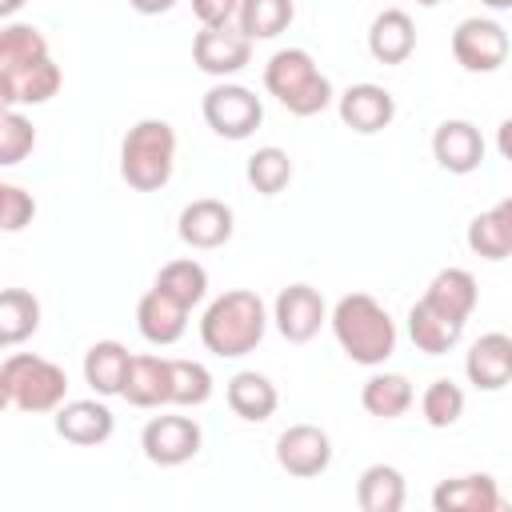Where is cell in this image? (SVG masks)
Segmentation results:
<instances>
[{
    "label": "cell",
    "instance_id": "cell-1",
    "mask_svg": "<svg viewBox=\"0 0 512 512\" xmlns=\"http://www.w3.org/2000/svg\"><path fill=\"white\" fill-rule=\"evenodd\" d=\"M268 332V308L252 288L220 292L200 316V340L220 360H240L260 348Z\"/></svg>",
    "mask_w": 512,
    "mask_h": 512
},
{
    "label": "cell",
    "instance_id": "cell-2",
    "mask_svg": "<svg viewBox=\"0 0 512 512\" xmlns=\"http://www.w3.org/2000/svg\"><path fill=\"white\" fill-rule=\"evenodd\" d=\"M328 324H332V336H336L340 352L352 364L380 368L396 352V324H392L388 308L368 292L340 296L332 316H328Z\"/></svg>",
    "mask_w": 512,
    "mask_h": 512
},
{
    "label": "cell",
    "instance_id": "cell-3",
    "mask_svg": "<svg viewBox=\"0 0 512 512\" xmlns=\"http://www.w3.org/2000/svg\"><path fill=\"white\" fill-rule=\"evenodd\" d=\"M0 400L16 412H56L68 400V372L36 352H12L0 364Z\"/></svg>",
    "mask_w": 512,
    "mask_h": 512
},
{
    "label": "cell",
    "instance_id": "cell-4",
    "mask_svg": "<svg viewBox=\"0 0 512 512\" xmlns=\"http://www.w3.org/2000/svg\"><path fill=\"white\" fill-rule=\"evenodd\" d=\"M176 168V132L168 120H136L120 140V176L136 192H160Z\"/></svg>",
    "mask_w": 512,
    "mask_h": 512
},
{
    "label": "cell",
    "instance_id": "cell-5",
    "mask_svg": "<svg viewBox=\"0 0 512 512\" xmlns=\"http://www.w3.org/2000/svg\"><path fill=\"white\" fill-rule=\"evenodd\" d=\"M264 88L276 96L292 116H316L332 104V80L316 68L312 52L304 48H280L264 64Z\"/></svg>",
    "mask_w": 512,
    "mask_h": 512
},
{
    "label": "cell",
    "instance_id": "cell-6",
    "mask_svg": "<svg viewBox=\"0 0 512 512\" xmlns=\"http://www.w3.org/2000/svg\"><path fill=\"white\" fill-rule=\"evenodd\" d=\"M200 112H204V124H208L220 140H248V136L260 128V120H264L260 96H256L252 88L228 84V80H220V84H212V88L204 92Z\"/></svg>",
    "mask_w": 512,
    "mask_h": 512
},
{
    "label": "cell",
    "instance_id": "cell-7",
    "mask_svg": "<svg viewBox=\"0 0 512 512\" xmlns=\"http://www.w3.org/2000/svg\"><path fill=\"white\" fill-rule=\"evenodd\" d=\"M204 444V432L192 416H152L140 432V448L152 464L160 468H180L188 464Z\"/></svg>",
    "mask_w": 512,
    "mask_h": 512
},
{
    "label": "cell",
    "instance_id": "cell-8",
    "mask_svg": "<svg viewBox=\"0 0 512 512\" xmlns=\"http://www.w3.org/2000/svg\"><path fill=\"white\" fill-rule=\"evenodd\" d=\"M452 56L464 72H496L508 60V32L488 16H468L452 32Z\"/></svg>",
    "mask_w": 512,
    "mask_h": 512
},
{
    "label": "cell",
    "instance_id": "cell-9",
    "mask_svg": "<svg viewBox=\"0 0 512 512\" xmlns=\"http://www.w3.org/2000/svg\"><path fill=\"white\" fill-rule=\"evenodd\" d=\"M192 60L204 76H216V80H228L236 72L248 68L252 60V40L232 28V24H220V28H200L196 40H192Z\"/></svg>",
    "mask_w": 512,
    "mask_h": 512
},
{
    "label": "cell",
    "instance_id": "cell-10",
    "mask_svg": "<svg viewBox=\"0 0 512 512\" xmlns=\"http://www.w3.org/2000/svg\"><path fill=\"white\" fill-rule=\"evenodd\" d=\"M272 320L288 344H308L320 332V324L328 320V304L312 284H288V288H280V296L272 304Z\"/></svg>",
    "mask_w": 512,
    "mask_h": 512
},
{
    "label": "cell",
    "instance_id": "cell-11",
    "mask_svg": "<svg viewBox=\"0 0 512 512\" xmlns=\"http://www.w3.org/2000/svg\"><path fill=\"white\" fill-rule=\"evenodd\" d=\"M276 464L296 476V480H312L332 464V440L324 428L316 424H292L276 436Z\"/></svg>",
    "mask_w": 512,
    "mask_h": 512
},
{
    "label": "cell",
    "instance_id": "cell-12",
    "mask_svg": "<svg viewBox=\"0 0 512 512\" xmlns=\"http://www.w3.org/2000/svg\"><path fill=\"white\" fill-rule=\"evenodd\" d=\"M336 112H340L344 128H352L360 136H376L396 120V96L384 84L364 80V84H352L336 96Z\"/></svg>",
    "mask_w": 512,
    "mask_h": 512
},
{
    "label": "cell",
    "instance_id": "cell-13",
    "mask_svg": "<svg viewBox=\"0 0 512 512\" xmlns=\"http://www.w3.org/2000/svg\"><path fill=\"white\" fill-rule=\"evenodd\" d=\"M176 232L188 248H200V252H212V248H224L236 232V216L224 200H212V196H200L192 204L180 208V220H176Z\"/></svg>",
    "mask_w": 512,
    "mask_h": 512
},
{
    "label": "cell",
    "instance_id": "cell-14",
    "mask_svg": "<svg viewBox=\"0 0 512 512\" xmlns=\"http://www.w3.org/2000/svg\"><path fill=\"white\" fill-rule=\"evenodd\" d=\"M432 160L452 172V176H468L484 164V136L472 120H440L432 132Z\"/></svg>",
    "mask_w": 512,
    "mask_h": 512
},
{
    "label": "cell",
    "instance_id": "cell-15",
    "mask_svg": "<svg viewBox=\"0 0 512 512\" xmlns=\"http://www.w3.org/2000/svg\"><path fill=\"white\" fill-rule=\"evenodd\" d=\"M64 84V72L52 56L24 64V68H0V100L4 108H20V104H48Z\"/></svg>",
    "mask_w": 512,
    "mask_h": 512
},
{
    "label": "cell",
    "instance_id": "cell-16",
    "mask_svg": "<svg viewBox=\"0 0 512 512\" xmlns=\"http://www.w3.org/2000/svg\"><path fill=\"white\" fill-rule=\"evenodd\" d=\"M188 312H192L188 304H180L176 296H168L164 288L152 284L136 304V328H140V336L148 344L168 348L188 332Z\"/></svg>",
    "mask_w": 512,
    "mask_h": 512
},
{
    "label": "cell",
    "instance_id": "cell-17",
    "mask_svg": "<svg viewBox=\"0 0 512 512\" xmlns=\"http://www.w3.org/2000/svg\"><path fill=\"white\" fill-rule=\"evenodd\" d=\"M464 376L472 388L480 392H500L512 384V336L504 332H484L480 340H472L468 356H464Z\"/></svg>",
    "mask_w": 512,
    "mask_h": 512
},
{
    "label": "cell",
    "instance_id": "cell-18",
    "mask_svg": "<svg viewBox=\"0 0 512 512\" xmlns=\"http://www.w3.org/2000/svg\"><path fill=\"white\" fill-rule=\"evenodd\" d=\"M116 432V416L104 400H64L56 408V436L76 448H96Z\"/></svg>",
    "mask_w": 512,
    "mask_h": 512
},
{
    "label": "cell",
    "instance_id": "cell-19",
    "mask_svg": "<svg viewBox=\"0 0 512 512\" xmlns=\"http://www.w3.org/2000/svg\"><path fill=\"white\" fill-rule=\"evenodd\" d=\"M500 488L488 472H468L440 480L432 488V508L436 512H500Z\"/></svg>",
    "mask_w": 512,
    "mask_h": 512
},
{
    "label": "cell",
    "instance_id": "cell-20",
    "mask_svg": "<svg viewBox=\"0 0 512 512\" xmlns=\"http://www.w3.org/2000/svg\"><path fill=\"white\" fill-rule=\"evenodd\" d=\"M408 336H412V344H416L420 352L444 356V352H452V348L460 344L464 320H452L448 312H440L432 300L420 296V300L408 308Z\"/></svg>",
    "mask_w": 512,
    "mask_h": 512
},
{
    "label": "cell",
    "instance_id": "cell-21",
    "mask_svg": "<svg viewBox=\"0 0 512 512\" xmlns=\"http://www.w3.org/2000/svg\"><path fill=\"white\" fill-rule=\"evenodd\" d=\"M368 52L380 64H404L416 52V24L404 8H384L368 24Z\"/></svg>",
    "mask_w": 512,
    "mask_h": 512
},
{
    "label": "cell",
    "instance_id": "cell-22",
    "mask_svg": "<svg viewBox=\"0 0 512 512\" xmlns=\"http://www.w3.org/2000/svg\"><path fill=\"white\" fill-rule=\"evenodd\" d=\"M128 364H132V352L120 340H96L84 352V384L96 396H120L128 380Z\"/></svg>",
    "mask_w": 512,
    "mask_h": 512
},
{
    "label": "cell",
    "instance_id": "cell-23",
    "mask_svg": "<svg viewBox=\"0 0 512 512\" xmlns=\"http://www.w3.org/2000/svg\"><path fill=\"white\" fill-rule=\"evenodd\" d=\"M224 400H228V408H232L240 420H248V424H260V420H268V416L276 412V404H280V392H276V384H272L264 372H252V368H244V372H236V376L228 380V388H224Z\"/></svg>",
    "mask_w": 512,
    "mask_h": 512
},
{
    "label": "cell",
    "instance_id": "cell-24",
    "mask_svg": "<svg viewBox=\"0 0 512 512\" xmlns=\"http://www.w3.org/2000/svg\"><path fill=\"white\" fill-rule=\"evenodd\" d=\"M424 300H432V304H436L440 312H448L452 320H464V324H468V316H472L476 304H480V284H476V276H472L468 268H440V272L428 280Z\"/></svg>",
    "mask_w": 512,
    "mask_h": 512
},
{
    "label": "cell",
    "instance_id": "cell-25",
    "mask_svg": "<svg viewBox=\"0 0 512 512\" xmlns=\"http://www.w3.org/2000/svg\"><path fill=\"white\" fill-rule=\"evenodd\" d=\"M132 408H160L168 404V356H132L128 364V380L120 392Z\"/></svg>",
    "mask_w": 512,
    "mask_h": 512
},
{
    "label": "cell",
    "instance_id": "cell-26",
    "mask_svg": "<svg viewBox=\"0 0 512 512\" xmlns=\"http://www.w3.org/2000/svg\"><path fill=\"white\" fill-rule=\"evenodd\" d=\"M416 392H412V380L404 372H372L360 388V404L368 416L376 420H396L412 408Z\"/></svg>",
    "mask_w": 512,
    "mask_h": 512
},
{
    "label": "cell",
    "instance_id": "cell-27",
    "mask_svg": "<svg viewBox=\"0 0 512 512\" xmlns=\"http://www.w3.org/2000/svg\"><path fill=\"white\" fill-rule=\"evenodd\" d=\"M408 500L404 472L392 464H368L356 480V504L364 512H400Z\"/></svg>",
    "mask_w": 512,
    "mask_h": 512
},
{
    "label": "cell",
    "instance_id": "cell-28",
    "mask_svg": "<svg viewBox=\"0 0 512 512\" xmlns=\"http://www.w3.org/2000/svg\"><path fill=\"white\" fill-rule=\"evenodd\" d=\"M296 20V0H240L236 28L248 40H276Z\"/></svg>",
    "mask_w": 512,
    "mask_h": 512
},
{
    "label": "cell",
    "instance_id": "cell-29",
    "mask_svg": "<svg viewBox=\"0 0 512 512\" xmlns=\"http://www.w3.org/2000/svg\"><path fill=\"white\" fill-rule=\"evenodd\" d=\"M40 328V300L24 288H4L0 292V344L16 348Z\"/></svg>",
    "mask_w": 512,
    "mask_h": 512
},
{
    "label": "cell",
    "instance_id": "cell-30",
    "mask_svg": "<svg viewBox=\"0 0 512 512\" xmlns=\"http://www.w3.org/2000/svg\"><path fill=\"white\" fill-rule=\"evenodd\" d=\"M212 400V372L200 360H168V404L200 408Z\"/></svg>",
    "mask_w": 512,
    "mask_h": 512
},
{
    "label": "cell",
    "instance_id": "cell-31",
    "mask_svg": "<svg viewBox=\"0 0 512 512\" xmlns=\"http://www.w3.org/2000/svg\"><path fill=\"white\" fill-rule=\"evenodd\" d=\"M156 288H164L168 296H176L180 304L196 308L204 296H208V272L200 260L184 256V260H168L160 272H156Z\"/></svg>",
    "mask_w": 512,
    "mask_h": 512
},
{
    "label": "cell",
    "instance_id": "cell-32",
    "mask_svg": "<svg viewBox=\"0 0 512 512\" xmlns=\"http://www.w3.org/2000/svg\"><path fill=\"white\" fill-rule=\"evenodd\" d=\"M244 176H248V184H252L260 196H276V192H284L288 180H292V156H288L284 148H276V144H264V148H256V152L248 156Z\"/></svg>",
    "mask_w": 512,
    "mask_h": 512
},
{
    "label": "cell",
    "instance_id": "cell-33",
    "mask_svg": "<svg viewBox=\"0 0 512 512\" xmlns=\"http://www.w3.org/2000/svg\"><path fill=\"white\" fill-rule=\"evenodd\" d=\"M48 56V40L36 24H16L8 20L0 28V68H24Z\"/></svg>",
    "mask_w": 512,
    "mask_h": 512
},
{
    "label": "cell",
    "instance_id": "cell-34",
    "mask_svg": "<svg viewBox=\"0 0 512 512\" xmlns=\"http://www.w3.org/2000/svg\"><path fill=\"white\" fill-rule=\"evenodd\" d=\"M420 416H424L428 428H452L464 416V388L452 384L448 376L432 380L420 396Z\"/></svg>",
    "mask_w": 512,
    "mask_h": 512
},
{
    "label": "cell",
    "instance_id": "cell-35",
    "mask_svg": "<svg viewBox=\"0 0 512 512\" xmlns=\"http://www.w3.org/2000/svg\"><path fill=\"white\" fill-rule=\"evenodd\" d=\"M32 148H36V128H32V120L20 116L16 108H4V116H0V164L12 168V164H20Z\"/></svg>",
    "mask_w": 512,
    "mask_h": 512
},
{
    "label": "cell",
    "instance_id": "cell-36",
    "mask_svg": "<svg viewBox=\"0 0 512 512\" xmlns=\"http://www.w3.org/2000/svg\"><path fill=\"white\" fill-rule=\"evenodd\" d=\"M468 248H472L480 260H508V256H512V244H508L504 228L496 224L492 208L480 212V216H472V224H468Z\"/></svg>",
    "mask_w": 512,
    "mask_h": 512
},
{
    "label": "cell",
    "instance_id": "cell-37",
    "mask_svg": "<svg viewBox=\"0 0 512 512\" xmlns=\"http://www.w3.org/2000/svg\"><path fill=\"white\" fill-rule=\"evenodd\" d=\"M36 216V200L32 192H24L20 184H0V228L4 232H20L28 228Z\"/></svg>",
    "mask_w": 512,
    "mask_h": 512
},
{
    "label": "cell",
    "instance_id": "cell-38",
    "mask_svg": "<svg viewBox=\"0 0 512 512\" xmlns=\"http://www.w3.org/2000/svg\"><path fill=\"white\" fill-rule=\"evenodd\" d=\"M192 12L200 20V28H220V24L236 20L240 0H192Z\"/></svg>",
    "mask_w": 512,
    "mask_h": 512
},
{
    "label": "cell",
    "instance_id": "cell-39",
    "mask_svg": "<svg viewBox=\"0 0 512 512\" xmlns=\"http://www.w3.org/2000/svg\"><path fill=\"white\" fill-rule=\"evenodd\" d=\"M140 16H164V12H172L176 8V0H128Z\"/></svg>",
    "mask_w": 512,
    "mask_h": 512
},
{
    "label": "cell",
    "instance_id": "cell-40",
    "mask_svg": "<svg viewBox=\"0 0 512 512\" xmlns=\"http://www.w3.org/2000/svg\"><path fill=\"white\" fill-rule=\"evenodd\" d=\"M492 216H496V224L504 228V236H508V244H512V196H504L500 204H492Z\"/></svg>",
    "mask_w": 512,
    "mask_h": 512
},
{
    "label": "cell",
    "instance_id": "cell-41",
    "mask_svg": "<svg viewBox=\"0 0 512 512\" xmlns=\"http://www.w3.org/2000/svg\"><path fill=\"white\" fill-rule=\"evenodd\" d=\"M496 152H500V156L512 164V116H508V120L496 128Z\"/></svg>",
    "mask_w": 512,
    "mask_h": 512
},
{
    "label": "cell",
    "instance_id": "cell-42",
    "mask_svg": "<svg viewBox=\"0 0 512 512\" xmlns=\"http://www.w3.org/2000/svg\"><path fill=\"white\" fill-rule=\"evenodd\" d=\"M20 8H24V0H0V16H4V20H12Z\"/></svg>",
    "mask_w": 512,
    "mask_h": 512
},
{
    "label": "cell",
    "instance_id": "cell-43",
    "mask_svg": "<svg viewBox=\"0 0 512 512\" xmlns=\"http://www.w3.org/2000/svg\"><path fill=\"white\" fill-rule=\"evenodd\" d=\"M484 8H492V12H508L512 8V0H480Z\"/></svg>",
    "mask_w": 512,
    "mask_h": 512
},
{
    "label": "cell",
    "instance_id": "cell-44",
    "mask_svg": "<svg viewBox=\"0 0 512 512\" xmlns=\"http://www.w3.org/2000/svg\"><path fill=\"white\" fill-rule=\"evenodd\" d=\"M416 4H424V8H436V4H440V0H416Z\"/></svg>",
    "mask_w": 512,
    "mask_h": 512
}]
</instances>
